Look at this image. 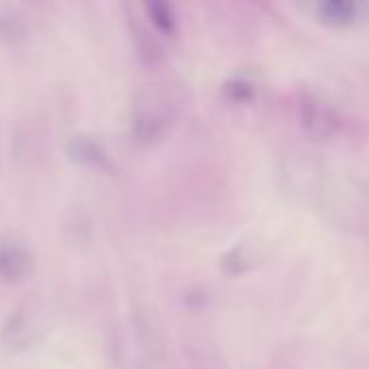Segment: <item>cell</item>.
I'll use <instances>...</instances> for the list:
<instances>
[{"label": "cell", "mask_w": 369, "mask_h": 369, "mask_svg": "<svg viewBox=\"0 0 369 369\" xmlns=\"http://www.w3.org/2000/svg\"><path fill=\"white\" fill-rule=\"evenodd\" d=\"M69 156L80 162V165L95 169V171H112V158L108 150L102 145L97 139L88 136V134H78L71 136L69 141Z\"/></svg>", "instance_id": "5"}, {"label": "cell", "mask_w": 369, "mask_h": 369, "mask_svg": "<svg viewBox=\"0 0 369 369\" xmlns=\"http://www.w3.org/2000/svg\"><path fill=\"white\" fill-rule=\"evenodd\" d=\"M132 39H134V48L143 65H160L165 61V48L145 26L132 24Z\"/></svg>", "instance_id": "7"}, {"label": "cell", "mask_w": 369, "mask_h": 369, "mask_svg": "<svg viewBox=\"0 0 369 369\" xmlns=\"http://www.w3.org/2000/svg\"><path fill=\"white\" fill-rule=\"evenodd\" d=\"M22 33H24L22 20L13 11L0 7V37L16 39V37H22Z\"/></svg>", "instance_id": "11"}, {"label": "cell", "mask_w": 369, "mask_h": 369, "mask_svg": "<svg viewBox=\"0 0 369 369\" xmlns=\"http://www.w3.org/2000/svg\"><path fill=\"white\" fill-rule=\"evenodd\" d=\"M223 95L229 102H233V104H248V102H253L255 97V84L242 76L229 78L223 84Z\"/></svg>", "instance_id": "10"}, {"label": "cell", "mask_w": 369, "mask_h": 369, "mask_svg": "<svg viewBox=\"0 0 369 369\" xmlns=\"http://www.w3.org/2000/svg\"><path fill=\"white\" fill-rule=\"evenodd\" d=\"M318 18L329 24V26H350L357 22L361 5L359 3H350V0H329V3H322L316 9Z\"/></svg>", "instance_id": "6"}, {"label": "cell", "mask_w": 369, "mask_h": 369, "mask_svg": "<svg viewBox=\"0 0 369 369\" xmlns=\"http://www.w3.org/2000/svg\"><path fill=\"white\" fill-rule=\"evenodd\" d=\"M147 16H150V22L154 24V28L162 35H175L177 31V18L171 9L169 3H147L145 5Z\"/></svg>", "instance_id": "9"}, {"label": "cell", "mask_w": 369, "mask_h": 369, "mask_svg": "<svg viewBox=\"0 0 369 369\" xmlns=\"http://www.w3.org/2000/svg\"><path fill=\"white\" fill-rule=\"evenodd\" d=\"M50 329L48 311L39 300H24L0 324V350L20 354L35 348Z\"/></svg>", "instance_id": "2"}, {"label": "cell", "mask_w": 369, "mask_h": 369, "mask_svg": "<svg viewBox=\"0 0 369 369\" xmlns=\"http://www.w3.org/2000/svg\"><path fill=\"white\" fill-rule=\"evenodd\" d=\"M298 123L305 130V134L313 141H331L339 130V117L331 102L320 91L302 88L296 102Z\"/></svg>", "instance_id": "3"}, {"label": "cell", "mask_w": 369, "mask_h": 369, "mask_svg": "<svg viewBox=\"0 0 369 369\" xmlns=\"http://www.w3.org/2000/svg\"><path fill=\"white\" fill-rule=\"evenodd\" d=\"M35 270V255L22 238L7 233L0 238V283L20 285Z\"/></svg>", "instance_id": "4"}, {"label": "cell", "mask_w": 369, "mask_h": 369, "mask_svg": "<svg viewBox=\"0 0 369 369\" xmlns=\"http://www.w3.org/2000/svg\"><path fill=\"white\" fill-rule=\"evenodd\" d=\"M257 253L255 248L250 244H238L233 246L231 250H227V253L223 255V259H220V268H223L227 274H244L248 272L253 265L257 263Z\"/></svg>", "instance_id": "8"}, {"label": "cell", "mask_w": 369, "mask_h": 369, "mask_svg": "<svg viewBox=\"0 0 369 369\" xmlns=\"http://www.w3.org/2000/svg\"><path fill=\"white\" fill-rule=\"evenodd\" d=\"M180 119V104L167 86H143L132 102L130 136L141 147L167 141Z\"/></svg>", "instance_id": "1"}]
</instances>
